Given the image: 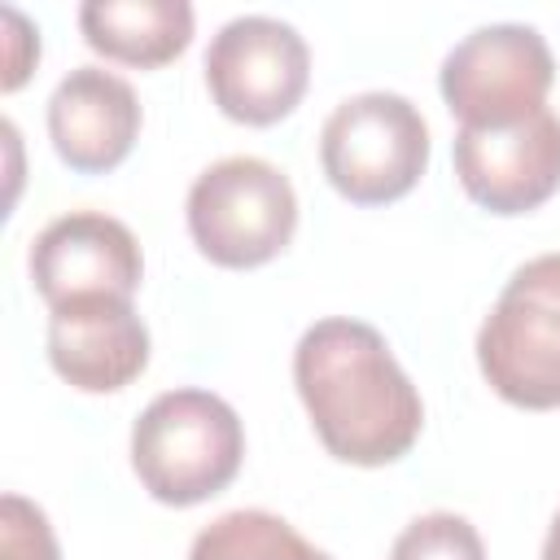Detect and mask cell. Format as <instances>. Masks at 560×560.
<instances>
[{"label":"cell","instance_id":"cell-1","mask_svg":"<svg viewBox=\"0 0 560 560\" xmlns=\"http://www.w3.org/2000/svg\"><path fill=\"white\" fill-rule=\"evenodd\" d=\"M293 385L328 455L359 468L394 464L424 424V402L385 337L363 319H319L293 350Z\"/></svg>","mask_w":560,"mask_h":560},{"label":"cell","instance_id":"cell-2","mask_svg":"<svg viewBox=\"0 0 560 560\" xmlns=\"http://www.w3.org/2000/svg\"><path fill=\"white\" fill-rule=\"evenodd\" d=\"M245 459L241 416L210 389H166L131 424V468L171 508L219 494Z\"/></svg>","mask_w":560,"mask_h":560},{"label":"cell","instance_id":"cell-3","mask_svg":"<svg viewBox=\"0 0 560 560\" xmlns=\"http://www.w3.org/2000/svg\"><path fill=\"white\" fill-rule=\"evenodd\" d=\"M477 363L512 407H560V254H538L512 271L477 332Z\"/></svg>","mask_w":560,"mask_h":560},{"label":"cell","instance_id":"cell-4","mask_svg":"<svg viewBox=\"0 0 560 560\" xmlns=\"http://www.w3.org/2000/svg\"><path fill=\"white\" fill-rule=\"evenodd\" d=\"M328 184L354 206H385L416 188L429 166V122L398 92L346 96L319 131Z\"/></svg>","mask_w":560,"mask_h":560},{"label":"cell","instance_id":"cell-5","mask_svg":"<svg viewBox=\"0 0 560 560\" xmlns=\"http://www.w3.org/2000/svg\"><path fill=\"white\" fill-rule=\"evenodd\" d=\"M298 228V197L280 166L232 153L206 166L188 188L192 245L219 267L271 262Z\"/></svg>","mask_w":560,"mask_h":560},{"label":"cell","instance_id":"cell-6","mask_svg":"<svg viewBox=\"0 0 560 560\" xmlns=\"http://www.w3.org/2000/svg\"><path fill=\"white\" fill-rule=\"evenodd\" d=\"M556 83V57L547 39L525 22H490L464 35L438 74L446 109L459 127H512L547 109Z\"/></svg>","mask_w":560,"mask_h":560},{"label":"cell","instance_id":"cell-7","mask_svg":"<svg viewBox=\"0 0 560 560\" xmlns=\"http://www.w3.org/2000/svg\"><path fill=\"white\" fill-rule=\"evenodd\" d=\"M201 66L214 105L249 127H267L293 114L311 83L306 39L298 35V26L267 13H241L223 22Z\"/></svg>","mask_w":560,"mask_h":560},{"label":"cell","instance_id":"cell-8","mask_svg":"<svg viewBox=\"0 0 560 560\" xmlns=\"http://www.w3.org/2000/svg\"><path fill=\"white\" fill-rule=\"evenodd\" d=\"M455 175L490 214H525L560 188V118L551 109L512 127H459Z\"/></svg>","mask_w":560,"mask_h":560},{"label":"cell","instance_id":"cell-9","mask_svg":"<svg viewBox=\"0 0 560 560\" xmlns=\"http://www.w3.org/2000/svg\"><path fill=\"white\" fill-rule=\"evenodd\" d=\"M140 276L144 258L131 228L101 210H70L31 241V280L48 311L79 298H131Z\"/></svg>","mask_w":560,"mask_h":560},{"label":"cell","instance_id":"cell-10","mask_svg":"<svg viewBox=\"0 0 560 560\" xmlns=\"http://www.w3.org/2000/svg\"><path fill=\"white\" fill-rule=\"evenodd\" d=\"M48 363L83 394H114L149 363V328L131 298H79L48 315Z\"/></svg>","mask_w":560,"mask_h":560},{"label":"cell","instance_id":"cell-11","mask_svg":"<svg viewBox=\"0 0 560 560\" xmlns=\"http://www.w3.org/2000/svg\"><path fill=\"white\" fill-rule=\"evenodd\" d=\"M48 136L70 171H114L140 136V101L105 66H74L48 96Z\"/></svg>","mask_w":560,"mask_h":560},{"label":"cell","instance_id":"cell-12","mask_svg":"<svg viewBox=\"0 0 560 560\" xmlns=\"http://www.w3.org/2000/svg\"><path fill=\"white\" fill-rule=\"evenodd\" d=\"M79 31L88 48L122 66H166L192 39L188 0H88L79 9Z\"/></svg>","mask_w":560,"mask_h":560},{"label":"cell","instance_id":"cell-13","mask_svg":"<svg viewBox=\"0 0 560 560\" xmlns=\"http://www.w3.org/2000/svg\"><path fill=\"white\" fill-rule=\"evenodd\" d=\"M188 560H332V556L306 542L284 516L262 508H236L210 521L192 538Z\"/></svg>","mask_w":560,"mask_h":560},{"label":"cell","instance_id":"cell-14","mask_svg":"<svg viewBox=\"0 0 560 560\" xmlns=\"http://www.w3.org/2000/svg\"><path fill=\"white\" fill-rule=\"evenodd\" d=\"M389 560H486V542L468 516L424 512L394 538Z\"/></svg>","mask_w":560,"mask_h":560},{"label":"cell","instance_id":"cell-15","mask_svg":"<svg viewBox=\"0 0 560 560\" xmlns=\"http://www.w3.org/2000/svg\"><path fill=\"white\" fill-rule=\"evenodd\" d=\"M0 560H61L44 508L22 494L0 499Z\"/></svg>","mask_w":560,"mask_h":560},{"label":"cell","instance_id":"cell-16","mask_svg":"<svg viewBox=\"0 0 560 560\" xmlns=\"http://www.w3.org/2000/svg\"><path fill=\"white\" fill-rule=\"evenodd\" d=\"M4 26H9V61H4L0 83H4V92H13V88H22V79L39 61V31H31L18 9H4Z\"/></svg>","mask_w":560,"mask_h":560},{"label":"cell","instance_id":"cell-17","mask_svg":"<svg viewBox=\"0 0 560 560\" xmlns=\"http://www.w3.org/2000/svg\"><path fill=\"white\" fill-rule=\"evenodd\" d=\"M542 560H560V512L551 516V529H547V542H542Z\"/></svg>","mask_w":560,"mask_h":560}]
</instances>
